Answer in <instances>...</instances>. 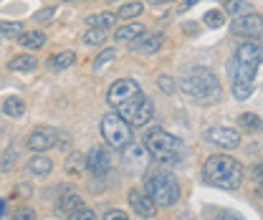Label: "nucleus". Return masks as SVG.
<instances>
[{"mask_svg":"<svg viewBox=\"0 0 263 220\" xmlns=\"http://www.w3.org/2000/svg\"><path fill=\"white\" fill-rule=\"evenodd\" d=\"M106 101H109V106H114V112L129 126H144L155 117L152 99L142 91V86L134 79L114 81L106 91Z\"/></svg>","mask_w":263,"mask_h":220,"instance_id":"1","label":"nucleus"},{"mask_svg":"<svg viewBox=\"0 0 263 220\" xmlns=\"http://www.w3.org/2000/svg\"><path fill=\"white\" fill-rule=\"evenodd\" d=\"M180 89L185 91V96H190L193 101L205 104V106L218 104L223 99V86H220L218 76L202 66H193L180 76Z\"/></svg>","mask_w":263,"mask_h":220,"instance_id":"2","label":"nucleus"},{"mask_svg":"<svg viewBox=\"0 0 263 220\" xmlns=\"http://www.w3.org/2000/svg\"><path fill=\"white\" fill-rule=\"evenodd\" d=\"M246 177V170L243 164L230 155H213V157L205 159L202 164V180L213 188L220 190H238L240 182Z\"/></svg>","mask_w":263,"mask_h":220,"instance_id":"3","label":"nucleus"},{"mask_svg":"<svg viewBox=\"0 0 263 220\" xmlns=\"http://www.w3.org/2000/svg\"><path fill=\"white\" fill-rule=\"evenodd\" d=\"M261 59H263L261 43L258 41H243L235 48V53H233V59L228 63V74L233 79V86H253Z\"/></svg>","mask_w":263,"mask_h":220,"instance_id":"4","label":"nucleus"},{"mask_svg":"<svg viewBox=\"0 0 263 220\" xmlns=\"http://www.w3.org/2000/svg\"><path fill=\"white\" fill-rule=\"evenodd\" d=\"M144 147H147L149 157H155L157 162H162V164H177V162H182L185 155H187L185 142H182L180 137H175V134L160 129V126H155V129L147 132Z\"/></svg>","mask_w":263,"mask_h":220,"instance_id":"5","label":"nucleus"},{"mask_svg":"<svg viewBox=\"0 0 263 220\" xmlns=\"http://www.w3.org/2000/svg\"><path fill=\"white\" fill-rule=\"evenodd\" d=\"M144 192L149 195V200L160 208H172L180 200V182L172 172L167 170H155L147 175L144 180Z\"/></svg>","mask_w":263,"mask_h":220,"instance_id":"6","label":"nucleus"},{"mask_svg":"<svg viewBox=\"0 0 263 220\" xmlns=\"http://www.w3.org/2000/svg\"><path fill=\"white\" fill-rule=\"evenodd\" d=\"M101 137H104V142L111 147V150H124L127 144L132 142V126L117 114V112H109V114H104L101 117Z\"/></svg>","mask_w":263,"mask_h":220,"instance_id":"7","label":"nucleus"},{"mask_svg":"<svg viewBox=\"0 0 263 220\" xmlns=\"http://www.w3.org/2000/svg\"><path fill=\"white\" fill-rule=\"evenodd\" d=\"M205 142L208 144H215V147H220V150H235L238 144H240V132L238 129H233V126H210V129H205Z\"/></svg>","mask_w":263,"mask_h":220,"instance_id":"8","label":"nucleus"},{"mask_svg":"<svg viewBox=\"0 0 263 220\" xmlns=\"http://www.w3.org/2000/svg\"><path fill=\"white\" fill-rule=\"evenodd\" d=\"M261 28H263L261 13H256V10L243 13V15H235V21L230 23V31L235 33V35H246V38H253V41L261 38Z\"/></svg>","mask_w":263,"mask_h":220,"instance_id":"9","label":"nucleus"},{"mask_svg":"<svg viewBox=\"0 0 263 220\" xmlns=\"http://www.w3.org/2000/svg\"><path fill=\"white\" fill-rule=\"evenodd\" d=\"M56 144H59V132L53 126H38L26 137V147L31 152H48Z\"/></svg>","mask_w":263,"mask_h":220,"instance_id":"10","label":"nucleus"},{"mask_svg":"<svg viewBox=\"0 0 263 220\" xmlns=\"http://www.w3.org/2000/svg\"><path fill=\"white\" fill-rule=\"evenodd\" d=\"M164 35L162 33H142L137 41H132V51L139 53V56H152L162 48Z\"/></svg>","mask_w":263,"mask_h":220,"instance_id":"11","label":"nucleus"},{"mask_svg":"<svg viewBox=\"0 0 263 220\" xmlns=\"http://www.w3.org/2000/svg\"><path fill=\"white\" fill-rule=\"evenodd\" d=\"M129 205L139 218H155V213H157V205L142 190H129Z\"/></svg>","mask_w":263,"mask_h":220,"instance_id":"12","label":"nucleus"},{"mask_svg":"<svg viewBox=\"0 0 263 220\" xmlns=\"http://www.w3.org/2000/svg\"><path fill=\"white\" fill-rule=\"evenodd\" d=\"M86 170L94 175V177H104L109 172V155L104 147H91L89 155H86Z\"/></svg>","mask_w":263,"mask_h":220,"instance_id":"13","label":"nucleus"},{"mask_svg":"<svg viewBox=\"0 0 263 220\" xmlns=\"http://www.w3.org/2000/svg\"><path fill=\"white\" fill-rule=\"evenodd\" d=\"M26 170L35 175V177H46L53 170V159L46 157V152H33V157L26 162Z\"/></svg>","mask_w":263,"mask_h":220,"instance_id":"14","label":"nucleus"},{"mask_svg":"<svg viewBox=\"0 0 263 220\" xmlns=\"http://www.w3.org/2000/svg\"><path fill=\"white\" fill-rule=\"evenodd\" d=\"M122 152H124V159H127L129 164H134V167H144V164L149 162V152H147V147H144V144H139V142H134V139H132Z\"/></svg>","mask_w":263,"mask_h":220,"instance_id":"15","label":"nucleus"},{"mask_svg":"<svg viewBox=\"0 0 263 220\" xmlns=\"http://www.w3.org/2000/svg\"><path fill=\"white\" fill-rule=\"evenodd\" d=\"M81 205H84V200H81L73 190L66 188L64 195H61L59 203H56V213H59V215H68L71 210H76V208H81Z\"/></svg>","mask_w":263,"mask_h":220,"instance_id":"16","label":"nucleus"},{"mask_svg":"<svg viewBox=\"0 0 263 220\" xmlns=\"http://www.w3.org/2000/svg\"><path fill=\"white\" fill-rule=\"evenodd\" d=\"M15 41H18L23 48L35 51V48H43L48 38H46V33H43V31H23L21 35H18V38H15Z\"/></svg>","mask_w":263,"mask_h":220,"instance_id":"17","label":"nucleus"},{"mask_svg":"<svg viewBox=\"0 0 263 220\" xmlns=\"http://www.w3.org/2000/svg\"><path fill=\"white\" fill-rule=\"evenodd\" d=\"M8 68L15 71V74H31V71L38 68V59H35V56H28V53H21V56H13V59H10Z\"/></svg>","mask_w":263,"mask_h":220,"instance_id":"18","label":"nucleus"},{"mask_svg":"<svg viewBox=\"0 0 263 220\" xmlns=\"http://www.w3.org/2000/svg\"><path fill=\"white\" fill-rule=\"evenodd\" d=\"M3 114L5 117H13V119L23 117L26 114V101L21 96H5L3 99Z\"/></svg>","mask_w":263,"mask_h":220,"instance_id":"19","label":"nucleus"},{"mask_svg":"<svg viewBox=\"0 0 263 220\" xmlns=\"http://www.w3.org/2000/svg\"><path fill=\"white\" fill-rule=\"evenodd\" d=\"M73 61H76V53H73V51H61V53H53V56L46 61V66H48L51 71H64V68H71Z\"/></svg>","mask_w":263,"mask_h":220,"instance_id":"20","label":"nucleus"},{"mask_svg":"<svg viewBox=\"0 0 263 220\" xmlns=\"http://www.w3.org/2000/svg\"><path fill=\"white\" fill-rule=\"evenodd\" d=\"M142 33H144V26L134 21V23H124L122 28H117V31H114V38H117V41H137Z\"/></svg>","mask_w":263,"mask_h":220,"instance_id":"21","label":"nucleus"},{"mask_svg":"<svg viewBox=\"0 0 263 220\" xmlns=\"http://www.w3.org/2000/svg\"><path fill=\"white\" fill-rule=\"evenodd\" d=\"M114 23H117V15L114 13H94V15L86 18V26L89 28H101V31H109Z\"/></svg>","mask_w":263,"mask_h":220,"instance_id":"22","label":"nucleus"},{"mask_svg":"<svg viewBox=\"0 0 263 220\" xmlns=\"http://www.w3.org/2000/svg\"><path fill=\"white\" fill-rule=\"evenodd\" d=\"M23 33V26L18 21H3L0 23V41H15Z\"/></svg>","mask_w":263,"mask_h":220,"instance_id":"23","label":"nucleus"},{"mask_svg":"<svg viewBox=\"0 0 263 220\" xmlns=\"http://www.w3.org/2000/svg\"><path fill=\"white\" fill-rule=\"evenodd\" d=\"M223 10L228 15H243V13H251V3L248 0H223Z\"/></svg>","mask_w":263,"mask_h":220,"instance_id":"24","label":"nucleus"},{"mask_svg":"<svg viewBox=\"0 0 263 220\" xmlns=\"http://www.w3.org/2000/svg\"><path fill=\"white\" fill-rule=\"evenodd\" d=\"M142 10H144V3H139V0H134V3H124V5L119 8L117 18H122V21H132V18H137Z\"/></svg>","mask_w":263,"mask_h":220,"instance_id":"25","label":"nucleus"},{"mask_svg":"<svg viewBox=\"0 0 263 220\" xmlns=\"http://www.w3.org/2000/svg\"><path fill=\"white\" fill-rule=\"evenodd\" d=\"M84 170H86V157L84 155H79V152H73L68 162H66V172H71V175H84Z\"/></svg>","mask_w":263,"mask_h":220,"instance_id":"26","label":"nucleus"},{"mask_svg":"<svg viewBox=\"0 0 263 220\" xmlns=\"http://www.w3.org/2000/svg\"><path fill=\"white\" fill-rule=\"evenodd\" d=\"M81 41H84L86 46H101V43L106 41V31H101V28H89V31L81 35Z\"/></svg>","mask_w":263,"mask_h":220,"instance_id":"27","label":"nucleus"},{"mask_svg":"<svg viewBox=\"0 0 263 220\" xmlns=\"http://www.w3.org/2000/svg\"><path fill=\"white\" fill-rule=\"evenodd\" d=\"M117 59V48H104L101 53H99L97 59H94V71H101V68H106L109 63Z\"/></svg>","mask_w":263,"mask_h":220,"instance_id":"28","label":"nucleus"},{"mask_svg":"<svg viewBox=\"0 0 263 220\" xmlns=\"http://www.w3.org/2000/svg\"><path fill=\"white\" fill-rule=\"evenodd\" d=\"M238 122H240L243 129H248V132H258V129H261V117H258V114H240Z\"/></svg>","mask_w":263,"mask_h":220,"instance_id":"29","label":"nucleus"},{"mask_svg":"<svg viewBox=\"0 0 263 220\" xmlns=\"http://www.w3.org/2000/svg\"><path fill=\"white\" fill-rule=\"evenodd\" d=\"M202 21H205V26H208V28H220V26H223V21H226V13H223V10H208Z\"/></svg>","mask_w":263,"mask_h":220,"instance_id":"30","label":"nucleus"},{"mask_svg":"<svg viewBox=\"0 0 263 220\" xmlns=\"http://www.w3.org/2000/svg\"><path fill=\"white\" fill-rule=\"evenodd\" d=\"M157 86H160V91H164V94H175L177 91V84H175V79L170 74H160L157 76Z\"/></svg>","mask_w":263,"mask_h":220,"instance_id":"31","label":"nucleus"},{"mask_svg":"<svg viewBox=\"0 0 263 220\" xmlns=\"http://www.w3.org/2000/svg\"><path fill=\"white\" fill-rule=\"evenodd\" d=\"M68 220H97V213L91 210V208H76V210H71L68 215H66Z\"/></svg>","mask_w":263,"mask_h":220,"instance_id":"32","label":"nucleus"},{"mask_svg":"<svg viewBox=\"0 0 263 220\" xmlns=\"http://www.w3.org/2000/svg\"><path fill=\"white\" fill-rule=\"evenodd\" d=\"M10 220H35V210L28 208V205H21L10 213Z\"/></svg>","mask_w":263,"mask_h":220,"instance_id":"33","label":"nucleus"},{"mask_svg":"<svg viewBox=\"0 0 263 220\" xmlns=\"http://www.w3.org/2000/svg\"><path fill=\"white\" fill-rule=\"evenodd\" d=\"M15 159H18V152H15V150H8V152L3 155V159H0V172H8V170L15 164Z\"/></svg>","mask_w":263,"mask_h":220,"instance_id":"34","label":"nucleus"},{"mask_svg":"<svg viewBox=\"0 0 263 220\" xmlns=\"http://www.w3.org/2000/svg\"><path fill=\"white\" fill-rule=\"evenodd\" d=\"M53 15H56V8H41V10L33 15V21H38V23H48Z\"/></svg>","mask_w":263,"mask_h":220,"instance_id":"35","label":"nucleus"},{"mask_svg":"<svg viewBox=\"0 0 263 220\" xmlns=\"http://www.w3.org/2000/svg\"><path fill=\"white\" fill-rule=\"evenodd\" d=\"M251 175H253L256 188L261 190V185H263V164H261V162H256V164H253V172H251Z\"/></svg>","mask_w":263,"mask_h":220,"instance_id":"36","label":"nucleus"},{"mask_svg":"<svg viewBox=\"0 0 263 220\" xmlns=\"http://www.w3.org/2000/svg\"><path fill=\"white\" fill-rule=\"evenodd\" d=\"M104 220H129V215L124 210H109V213H104Z\"/></svg>","mask_w":263,"mask_h":220,"instance_id":"37","label":"nucleus"},{"mask_svg":"<svg viewBox=\"0 0 263 220\" xmlns=\"http://www.w3.org/2000/svg\"><path fill=\"white\" fill-rule=\"evenodd\" d=\"M215 220H246L243 215H238V213H230V210H226V213H218L215 215Z\"/></svg>","mask_w":263,"mask_h":220,"instance_id":"38","label":"nucleus"},{"mask_svg":"<svg viewBox=\"0 0 263 220\" xmlns=\"http://www.w3.org/2000/svg\"><path fill=\"white\" fill-rule=\"evenodd\" d=\"M197 3H200V0H185V3L180 5V13H185V10H190V8H193V5H197Z\"/></svg>","mask_w":263,"mask_h":220,"instance_id":"39","label":"nucleus"},{"mask_svg":"<svg viewBox=\"0 0 263 220\" xmlns=\"http://www.w3.org/2000/svg\"><path fill=\"white\" fill-rule=\"evenodd\" d=\"M152 5H167V3H172V0H149Z\"/></svg>","mask_w":263,"mask_h":220,"instance_id":"40","label":"nucleus"},{"mask_svg":"<svg viewBox=\"0 0 263 220\" xmlns=\"http://www.w3.org/2000/svg\"><path fill=\"white\" fill-rule=\"evenodd\" d=\"M3 213H5V200H0V218H3Z\"/></svg>","mask_w":263,"mask_h":220,"instance_id":"41","label":"nucleus"}]
</instances>
